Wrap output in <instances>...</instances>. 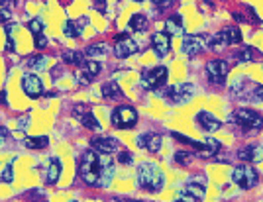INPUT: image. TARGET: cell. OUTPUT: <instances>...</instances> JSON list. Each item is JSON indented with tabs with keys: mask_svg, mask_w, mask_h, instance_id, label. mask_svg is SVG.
Here are the masks:
<instances>
[{
	"mask_svg": "<svg viewBox=\"0 0 263 202\" xmlns=\"http://www.w3.org/2000/svg\"><path fill=\"white\" fill-rule=\"evenodd\" d=\"M8 137V130L6 128H0V146H2V142Z\"/></svg>",
	"mask_w": 263,
	"mask_h": 202,
	"instance_id": "obj_46",
	"label": "cell"
},
{
	"mask_svg": "<svg viewBox=\"0 0 263 202\" xmlns=\"http://www.w3.org/2000/svg\"><path fill=\"white\" fill-rule=\"evenodd\" d=\"M33 45L37 47V49H44L45 45H47V37H45L44 34L40 35H33Z\"/></svg>",
	"mask_w": 263,
	"mask_h": 202,
	"instance_id": "obj_40",
	"label": "cell"
},
{
	"mask_svg": "<svg viewBox=\"0 0 263 202\" xmlns=\"http://www.w3.org/2000/svg\"><path fill=\"white\" fill-rule=\"evenodd\" d=\"M161 142H163V137L159 134H155V132H145V134L138 137V146L145 149V151H149V153H157L161 149Z\"/></svg>",
	"mask_w": 263,
	"mask_h": 202,
	"instance_id": "obj_19",
	"label": "cell"
},
{
	"mask_svg": "<svg viewBox=\"0 0 263 202\" xmlns=\"http://www.w3.org/2000/svg\"><path fill=\"white\" fill-rule=\"evenodd\" d=\"M157 96H163L169 100V104H186V102H191V98L195 96V87L191 85V83H179L175 87H169L167 90H159V92H155Z\"/></svg>",
	"mask_w": 263,
	"mask_h": 202,
	"instance_id": "obj_5",
	"label": "cell"
},
{
	"mask_svg": "<svg viewBox=\"0 0 263 202\" xmlns=\"http://www.w3.org/2000/svg\"><path fill=\"white\" fill-rule=\"evenodd\" d=\"M8 18H10V10L8 8H0V24H6Z\"/></svg>",
	"mask_w": 263,
	"mask_h": 202,
	"instance_id": "obj_44",
	"label": "cell"
},
{
	"mask_svg": "<svg viewBox=\"0 0 263 202\" xmlns=\"http://www.w3.org/2000/svg\"><path fill=\"white\" fill-rule=\"evenodd\" d=\"M47 144H49V139L45 137V135H40V137H26L24 139V146L28 147V149H45L47 147Z\"/></svg>",
	"mask_w": 263,
	"mask_h": 202,
	"instance_id": "obj_28",
	"label": "cell"
},
{
	"mask_svg": "<svg viewBox=\"0 0 263 202\" xmlns=\"http://www.w3.org/2000/svg\"><path fill=\"white\" fill-rule=\"evenodd\" d=\"M257 179H259V175H257V171L253 167L252 163H241V165H236L234 171H232V180L241 187L243 191H250L253 189L255 185H257Z\"/></svg>",
	"mask_w": 263,
	"mask_h": 202,
	"instance_id": "obj_7",
	"label": "cell"
},
{
	"mask_svg": "<svg viewBox=\"0 0 263 202\" xmlns=\"http://www.w3.org/2000/svg\"><path fill=\"white\" fill-rule=\"evenodd\" d=\"M88 110H90V104H85V102H79V104H75V106L71 108V112H73V116H75L77 120L83 114H87Z\"/></svg>",
	"mask_w": 263,
	"mask_h": 202,
	"instance_id": "obj_37",
	"label": "cell"
},
{
	"mask_svg": "<svg viewBox=\"0 0 263 202\" xmlns=\"http://www.w3.org/2000/svg\"><path fill=\"white\" fill-rule=\"evenodd\" d=\"M173 159H175L177 165H181V167H189V165L193 163V159H195V153H193V151H185V149H179Z\"/></svg>",
	"mask_w": 263,
	"mask_h": 202,
	"instance_id": "obj_29",
	"label": "cell"
},
{
	"mask_svg": "<svg viewBox=\"0 0 263 202\" xmlns=\"http://www.w3.org/2000/svg\"><path fill=\"white\" fill-rule=\"evenodd\" d=\"M100 94L106 100H120V98H124V92H122V87L118 83H106V85H102Z\"/></svg>",
	"mask_w": 263,
	"mask_h": 202,
	"instance_id": "obj_23",
	"label": "cell"
},
{
	"mask_svg": "<svg viewBox=\"0 0 263 202\" xmlns=\"http://www.w3.org/2000/svg\"><path fill=\"white\" fill-rule=\"evenodd\" d=\"M110 124L116 130H132L138 124V110L132 106H126V104L116 106L112 110V116H110Z\"/></svg>",
	"mask_w": 263,
	"mask_h": 202,
	"instance_id": "obj_6",
	"label": "cell"
},
{
	"mask_svg": "<svg viewBox=\"0 0 263 202\" xmlns=\"http://www.w3.org/2000/svg\"><path fill=\"white\" fill-rule=\"evenodd\" d=\"M114 39H116V44H114V55L116 57L126 59V57L134 55L138 51V44L126 34H120L118 37H114Z\"/></svg>",
	"mask_w": 263,
	"mask_h": 202,
	"instance_id": "obj_14",
	"label": "cell"
},
{
	"mask_svg": "<svg viewBox=\"0 0 263 202\" xmlns=\"http://www.w3.org/2000/svg\"><path fill=\"white\" fill-rule=\"evenodd\" d=\"M12 2H16V0H12Z\"/></svg>",
	"mask_w": 263,
	"mask_h": 202,
	"instance_id": "obj_53",
	"label": "cell"
},
{
	"mask_svg": "<svg viewBox=\"0 0 263 202\" xmlns=\"http://www.w3.org/2000/svg\"><path fill=\"white\" fill-rule=\"evenodd\" d=\"M120 147L122 144L116 137H104V135H100V137L90 139V149H95L99 153H106V155H112V153L120 151Z\"/></svg>",
	"mask_w": 263,
	"mask_h": 202,
	"instance_id": "obj_12",
	"label": "cell"
},
{
	"mask_svg": "<svg viewBox=\"0 0 263 202\" xmlns=\"http://www.w3.org/2000/svg\"><path fill=\"white\" fill-rule=\"evenodd\" d=\"M134 2H143V0H134Z\"/></svg>",
	"mask_w": 263,
	"mask_h": 202,
	"instance_id": "obj_51",
	"label": "cell"
},
{
	"mask_svg": "<svg viewBox=\"0 0 263 202\" xmlns=\"http://www.w3.org/2000/svg\"><path fill=\"white\" fill-rule=\"evenodd\" d=\"M220 35L224 37V42L228 45H236V44H241V30L238 28V26H226L222 32H220Z\"/></svg>",
	"mask_w": 263,
	"mask_h": 202,
	"instance_id": "obj_25",
	"label": "cell"
},
{
	"mask_svg": "<svg viewBox=\"0 0 263 202\" xmlns=\"http://www.w3.org/2000/svg\"><path fill=\"white\" fill-rule=\"evenodd\" d=\"M230 122H234L243 132H261L263 116L252 108H238L230 116Z\"/></svg>",
	"mask_w": 263,
	"mask_h": 202,
	"instance_id": "obj_3",
	"label": "cell"
},
{
	"mask_svg": "<svg viewBox=\"0 0 263 202\" xmlns=\"http://www.w3.org/2000/svg\"><path fill=\"white\" fill-rule=\"evenodd\" d=\"M210 37L204 34H195V35H185L183 37V53L189 57L200 55L202 51L209 49Z\"/></svg>",
	"mask_w": 263,
	"mask_h": 202,
	"instance_id": "obj_8",
	"label": "cell"
},
{
	"mask_svg": "<svg viewBox=\"0 0 263 202\" xmlns=\"http://www.w3.org/2000/svg\"><path fill=\"white\" fill-rule=\"evenodd\" d=\"M226 47H228V44L224 42V37L220 34L212 35L209 42V49H212V51H216V53H222V51H226Z\"/></svg>",
	"mask_w": 263,
	"mask_h": 202,
	"instance_id": "obj_32",
	"label": "cell"
},
{
	"mask_svg": "<svg viewBox=\"0 0 263 202\" xmlns=\"http://www.w3.org/2000/svg\"><path fill=\"white\" fill-rule=\"evenodd\" d=\"M238 157L243 161V163H263V147L261 146H248L241 147L238 151Z\"/></svg>",
	"mask_w": 263,
	"mask_h": 202,
	"instance_id": "obj_20",
	"label": "cell"
},
{
	"mask_svg": "<svg viewBox=\"0 0 263 202\" xmlns=\"http://www.w3.org/2000/svg\"><path fill=\"white\" fill-rule=\"evenodd\" d=\"M253 83L250 77H238L232 85V94L236 98H241V100H250L252 98V90H253Z\"/></svg>",
	"mask_w": 263,
	"mask_h": 202,
	"instance_id": "obj_16",
	"label": "cell"
},
{
	"mask_svg": "<svg viewBox=\"0 0 263 202\" xmlns=\"http://www.w3.org/2000/svg\"><path fill=\"white\" fill-rule=\"evenodd\" d=\"M0 183L2 185L14 183V167H12L10 163H2L0 165Z\"/></svg>",
	"mask_w": 263,
	"mask_h": 202,
	"instance_id": "obj_31",
	"label": "cell"
},
{
	"mask_svg": "<svg viewBox=\"0 0 263 202\" xmlns=\"http://www.w3.org/2000/svg\"><path fill=\"white\" fill-rule=\"evenodd\" d=\"M165 34L167 35H183L185 34V20L181 14H173L165 22Z\"/></svg>",
	"mask_w": 263,
	"mask_h": 202,
	"instance_id": "obj_21",
	"label": "cell"
},
{
	"mask_svg": "<svg viewBox=\"0 0 263 202\" xmlns=\"http://www.w3.org/2000/svg\"><path fill=\"white\" fill-rule=\"evenodd\" d=\"M71 202H77V200H71Z\"/></svg>",
	"mask_w": 263,
	"mask_h": 202,
	"instance_id": "obj_52",
	"label": "cell"
},
{
	"mask_svg": "<svg viewBox=\"0 0 263 202\" xmlns=\"http://www.w3.org/2000/svg\"><path fill=\"white\" fill-rule=\"evenodd\" d=\"M75 24H77V30L81 32V34H83V30L87 28V24H88V18H87V16H81V18H79Z\"/></svg>",
	"mask_w": 263,
	"mask_h": 202,
	"instance_id": "obj_42",
	"label": "cell"
},
{
	"mask_svg": "<svg viewBox=\"0 0 263 202\" xmlns=\"http://www.w3.org/2000/svg\"><path fill=\"white\" fill-rule=\"evenodd\" d=\"M12 4H14L12 0H0V6H2V8H10Z\"/></svg>",
	"mask_w": 263,
	"mask_h": 202,
	"instance_id": "obj_47",
	"label": "cell"
},
{
	"mask_svg": "<svg viewBox=\"0 0 263 202\" xmlns=\"http://www.w3.org/2000/svg\"><path fill=\"white\" fill-rule=\"evenodd\" d=\"M61 171H63V165H61V159L59 157H53L49 161V165L45 169V175H44V180L45 185H55L59 177H61Z\"/></svg>",
	"mask_w": 263,
	"mask_h": 202,
	"instance_id": "obj_22",
	"label": "cell"
},
{
	"mask_svg": "<svg viewBox=\"0 0 263 202\" xmlns=\"http://www.w3.org/2000/svg\"><path fill=\"white\" fill-rule=\"evenodd\" d=\"M155 6H159V8H167V6H171L175 0H152Z\"/></svg>",
	"mask_w": 263,
	"mask_h": 202,
	"instance_id": "obj_43",
	"label": "cell"
},
{
	"mask_svg": "<svg viewBox=\"0 0 263 202\" xmlns=\"http://www.w3.org/2000/svg\"><path fill=\"white\" fill-rule=\"evenodd\" d=\"M230 73V65L224 59H212L206 63V77L214 85H224Z\"/></svg>",
	"mask_w": 263,
	"mask_h": 202,
	"instance_id": "obj_9",
	"label": "cell"
},
{
	"mask_svg": "<svg viewBox=\"0 0 263 202\" xmlns=\"http://www.w3.org/2000/svg\"><path fill=\"white\" fill-rule=\"evenodd\" d=\"M108 51V45L106 44H95V45H88L85 49L87 55H100V53H106Z\"/></svg>",
	"mask_w": 263,
	"mask_h": 202,
	"instance_id": "obj_35",
	"label": "cell"
},
{
	"mask_svg": "<svg viewBox=\"0 0 263 202\" xmlns=\"http://www.w3.org/2000/svg\"><path fill=\"white\" fill-rule=\"evenodd\" d=\"M177 202H181V200H177Z\"/></svg>",
	"mask_w": 263,
	"mask_h": 202,
	"instance_id": "obj_54",
	"label": "cell"
},
{
	"mask_svg": "<svg viewBox=\"0 0 263 202\" xmlns=\"http://www.w3.org/2000/svg\"><path fill=\"white\" fill-rule=\"evenodd\" d=\"M63 34H65L69 39H75V37L81 35V32L77 30V24L73 22V20H67V22L63 24Z\"/></svg>",
	"mask_w": 263,
	"mask_h": 202,
	"instance_id": "obj_33",
	"label": "cell"
},
{
	"mask_svg": "<svg viewBox=\"0 0 263 202\" xmlns=\"http://www.w3.org/2000/svg\"><path fill=\"white\" fill-rule=\"evenodd\" d=\"M134 161V155H132L130 151H118V163H122V165H128V163H132Z\"/></svg>",
	"mask_w": 263,
	"mask_h": 202,
	"instance_id": "obj_39",
	"label": "cell"
},
{
	"mask_svg": "<svg viewBox=\"0 0 263 202\" xmlns=\"http://www.w3.org/2000/svg\"><path fill=\"white\" fill-rule=\"evenodd\" d=\"M100 71H102V67H100L99 61H83L81 65H79V71H77V80L81 83V85H90L92 80L97 79L100 75Z\"/></svg>",
	"mask_w": 263,
	"mask_h": 202,
	"instance_id": "obj_11",
	"label": "cell"
},
{
	"mask_svg": "<svg viewBox=\"0 0 263 202\" xmlns=\"http://www.w3.org/2000/svg\"><path fill=\"white\" fill-rule=\"evenodd\" d=\"M22 89L30 98H37L44 94V80L33 73H26L22 77Z\"/></svg>",
	"mask_w": 263,
	"mask_h": 202,
	"instance_id": "obj_13",
	"label": "cell"
},
{
	"mask_svg": "<svg viewBox=\"0 0 263 202\" xmlns=\"http://www.w3.org/2000/svg\"><path fill=\"white\" fill-rule=\"evenodd\" d=\"M92 8L97 12H106V0H92Z\"/></svg>",
	"mask_w": 263,
	"mask_h": 202,
	"instance_id": "obj_41",
	"label": "cell"
},
{
	"mask_svg": "<svg viewBox=\"0 0 263 202\" xmlns=\"http://www.w3.org/2000/svg\"><path fill=\"white\" fill-rule=\"evenodd\" d=\"M138 185L143 191L159 192L165 187V173L155 163H142L138 167Z\"/></svg>",
	"mask_w": 263,
	"mask_h": 202,
	"instance_id": "obj_2",
	"label": "cell"
},
{
	"mask_svg": "<svg viewBox=\"0 0 263 202\" xmlns=\"http://www.w3.org/2000/svg\"><path fill=\"white\" fill-rule=\"evenodd\" d=\"M79 177L92 189H106L114 179V161L106 153L88 149L79 161Z\"/></svg>",
	"mask_w": 263,
	"mask_h": 202,
	"instance_id": "obj_1",
	"label": "cell"
},
{
	"mask_svg": "<svg viewBox=\"0 0 263 202\" xmlns=\"http://www.w3.org/2000/svg\"><path fill=\"white\" fill-rule=\"evenodd\" d=\"M204 2H206V4H212V0H204Z\"/></svg>",
	"mask_w": 263,
	"mask_h": 202,
	"instance_id": "obj_50",
	"label": "cell"
},
{
	"mask_svg": "<svg viewBox=\"0 0 263 202\" xmlns=\"http://www.w3.org/2000/svg\"><path fill=\"white\" fill-rule=\"evenodd\" d=\"M147 18L143 16V14H134L130 20H128V28H130L132 32H145L147 30Z\"/></svg>",
	"mask_w": 263,
	"mask_h": 202,
	"instance_id": "obj_26",
	"label": "cell"
},
{
	"mask_svg": "<svg viewBox=\"0 0 263 202\" xmlns=\"http://www.w3.org/2000/svg\"><path fill=\"white\" fill-rule=\"evenodd\" d=\"M63 61H65L67 65H81L83 63V53L81 51H75V49H67V51H63Z\"/></svg>",
	"mask_w": 263,
	"mask_h": 202,
	"instance_id": "obj_30",
	"label": "cell"
},
{
	"mask_svg": "<svg viewBox=\"0 0 263 202\" xmlns=\"http://www.w3.org/2000/svg\"><path fill=\"white\" fill-rule=\"evenodd\" d=\"M28 28H30V32H32L33 35L44 34V22H42V18H33L32 22L28 24Z\"/></svg>",
	"mask_w": 263,
	"mask_h": 202,
	"instance_id": "obj_36",
	"label": "cell"
},
{
	"mask_svg": "<svg viewBox=\"0 0 263 202\" xmlns=\"http://www.w3.org/2000/svg\"><path fill=\"white\" fill-rule=\"evenodd\" d=\"M152 47H154L155 55L159 57V59L167 57L169 51H171V39H169V35L165 34V32H155L152 35Z\"/></svg>",
	"mask_w": 263,
	"mask_h": 202,
	"instance_id": "obj_18",
	"label": "cell"
},
{
	"mask_svg": "<svg viewBox=\"0 0 263 202\" xmlns=\"http://www.w3.org/2000/svg\"><path fill=\"white\" fill-rule=\"evenodd\" d=\"M206 194V185L202 180H189L183 191L179 194V200L181 202H200Z\"/></svg>",
	"mask_w": 263,
	"mask_h": 202,
	"instance_id": "obj_10",
	"label": "cell"
},
{
	"mask_svg": "<svg viewBox=\"0 0 263 202\" xmlns=\"http://www.w3.org/2000/svg\"><path fill=\"white\" fill-rule=\"evenodd\" d=\"M250 100L263 102V85H261V83H255V85H253V90H252V98H250Z\"/></svg>",
	"mask_w": 263,
	"mask_h": 202,
	"instance_id": "obj_38",
	"label": "cell"
},
{
	"mask_svg": "<svg viewBox=\"0 0 263 202\" xmlns=\"http://www.w3.org/2000/svg\"><path fill=\"white\" fill-rule=\"evenodd\" d=\"M218 149H220V142L209 135L204 142H198L197 146H195V151H193V153H195L197 157L209 159V157H212V155H216Z\"/></svg>",
	"mask_w": 263,
	"mask_h": 202,
	"instance_id": "obj_17",
	"label": "cell"
},
{
	"mask_svg": "<svg viewBox=\"0 0 263 202\" xmlns=\"http://www.w3.org/2000/svg\"><path fill=\"white\" fill-rule=\"evenodd\" d=\"M118 202H142V200H134V198H118Z\"/></svg>",
	"mask_w": 263,
	"mask_h": 202,
	"instance_id": "obj_48",
	"label": "cell"
},
{
	"mask_svg": "<svg viewBox=\"0 0 263 202\" xmlns=\"http://www.w3.org/2000/svg\"><path fill=\"white\" fill-rule=\"evenodd\" d=\"M6 51H14V39H12V35H6Z\"/></svg>",
	"mask_w": 263,
	"mask_h": 202,
	"instance_id": "obj_45",
	"label": "cell"
},
{
	"mask_svg": "<svg viewBox=\"0 0 263 202\" xmlns=\"http://www.w3.org/2000/svg\"><path fill=\"white\" fill-rule=\"evenodd\" d=\"M79 122L83 124L85 128H88V130H92V132H100V130H102V126H100V122L95 118L92 110H88L87 114H83V116L79 118Z\"/></svg>",
	"mask_w": 263,
	"mask_h": 202,
	"instance_id": "obj_27",
	"label": "cell"
},
{
	"mask_svg": "<svg viewBox=\"0 0 263 202\" xmlns=\"http://www.w3.org/2000/svg\"><path fill=\"white\" fill-rule=\"evenodd\" d=\"M167 79H169V71L167 67H154V69H145L140 75V80H142V87L145 90H154V92H159L167 85Z\"/></svg>",
	"mask_w": 263,
	"mask_h": 202,
	"instance_id": "obj_4",
	"label": "cell"
},
{
	"mask_svg": "<svg viewBox=\"0 0 263 202\" xmlns=\"http://www.w3.org/2000/svg\"><path fill=\"white\" fill-rule=\"evenodd\" d=\"M259 57H261V51L255 49V47H250V45H243L240 51L236 53V59L240 63H255Z\"/></svg>",
	"mask_w": 263,
	"mask_h": 202,
	"instance_id": "obj_24",
	"label": "cell"
},
{
	"mask_svg": "<svg viewBox=\"0 0 263 202\" xmlns=\"http://www.w3.org/2000/svg\"><path fill=\"white\" fill-rule=\"evenodd\" d=\"M28 67L32 71H44L45 67V57L44 55H33L28 59Z\"/></svg>",
	"mask_w": 263,
	"mask_h": 202,
	"instance_id": "obj_34",
	"label": "cell"
},
{
	"mask_svg": "<svg viewBox=\"0 0 263 202\" xmlns=\"http://www.w3.org/2000/svg\"><path fill=\"white\" fill-rule=\"evenodd\" d=\"M4 98H6V92H4V90H2V92H0V104H4Z\"/></svg>",
	"mask_w": 263,
	"mask_h": 202,
	"instance_id": "obj_49",
	"label": "cell"
},
{
	"mask_svg": "<svg viewBox=\"0 0 263 202\" xmlns=\"http://www.w3.org/2000/svg\"><path fill=\"white\" fill-rule=\"evenodd\" d=\"M195 122L198 124V128L202 130V132H206V134H214V132H218L220 128H222V122H220L218 118L214 116V114L206 112V110H200L197 114V118H195Z\"/></svg>",
	"mask_w": 263,
	"mask_h": 202,
	"instance_id": "obj_15",
	"label": "cell"
}]
</instances>
